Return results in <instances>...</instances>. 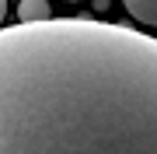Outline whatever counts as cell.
Segmentation results:
<instances>
[{
    "label": "cell",
    "mask_w": 157,
    "mask_h": 154,
    "mask_svg": "<svg viewBox=\"0 0 157 154\" xmlns=\"http://www.w3.org/2000/svg\"><path fill=\"white\" fill-rule=\"evenodd\" d=\"M17 25H42V21H52V11H49V0H21L17 4Z\"/></svg>",
    "instance_id": "7a4b0ae2"
},
{
    "label": "cell",
    "mask_w": 157,
    "mask_h": 154,
    "mask_svg": "<svg viewBox=\"0 0 157 154\" xmlns=\"http://www.w3.org/2000/svg\"><path fill=\"white\" fill-rule=\"evenodd\" d=\"M4 18H7V0H0V28H4Z\"/></svg>",
    "instance_id": "277c9868"
},
{
    "label": "cell",
    "mask_w": 157,
    "mask_h": 154,
    "mask_svg": "<svg viewBox=\"0 0 157 154\" xmlns=\"http://www.w3.org/2000/svg\"><path fill=\"white\" fill-rule=\"evenodd\" d=\"M0 154H157V39L94 18L0 28Z\"/></svg>",
    "instance_id": "6da1fadb"
},
{
    "label": "cell",
    "mask_w": 157,
    "mask_h": 154,
    "mask_svg": "<svg viewBox=\"0 0 157 154\" xmlns=\"http://www.w3.org/2000/svg\"><path fill=\"white\" fill-rule=\"evenodd\" d=\"M122 7L129 11V18H133V21L157 28V0H122Z\"/></svg>",
    "instance_id": "3957f363"
}]
</instances>
